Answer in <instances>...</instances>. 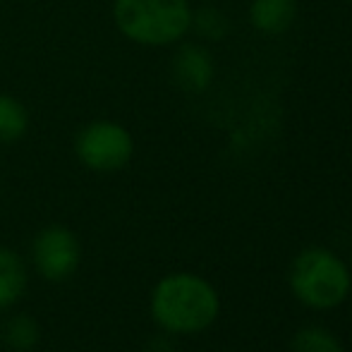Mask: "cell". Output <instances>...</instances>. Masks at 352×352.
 Instances as JSON below:
<instances>
[{"mask_svg":"<svg viewBox=\"0 0 352 352\" xmlns=\"http://www.w3.org/2000/svg\"><path fill=\"white\" fill-rule=\"evenodd\" d=\"M0 336H3V343L8 345L10 350L29 352L38 345L41 329H38V324L29 314H17V316H12V319L5 321Z\"/></svg>","mask_w":352,"mask_h":352,"instance_id":"obj_11","label":"cell"},{"mask_svg":"<svg viewBox=\"0 0 352 352\" xmlns=\"http://www.w3.org/2000/svg\"><path fill=\"white\" fill-rule=\"evenodd\" d=\"M190 0H113L116 29L137 46H175L190 34Z\"/></svg>","mask_w":352,"mask_h":352,"instance_id":"obj_2","label":"cell"},{"mask_svg":"<svg viewBox=\"0 0 352 352\" xmlns=\"http://www.w3.org/2000/svg\"><path fill=\"white\" fill-rule=\"evenodd\" d=\"M170 77L185 94H204L216 77V63L204 43L180 41L170 58Z\"/></svg>","mask_w":352,"mask_h":352,"instance_id":"obj_6","label":"cell"},{"mask_svg":"<svg viewBox=\"0 0 352 352\" xmlns=\"http://www.w3.org/2000/svg\"><path fill=\"white\" fill-rule=\"evenodd\" d=\"M77 158L96 173H116L135 156V137L116 120H91L74 137Z\"/></svg>","mask_w":352,"mask_h":352,"instance_id":"obj_4","label":"cell"},{"mask_svg":"<svg viewBox=\"0 0 352 352\" xmlns=\"http://www.w3.org/2000/svg\"><path fill=\"white\" fill-rule=\"evenodd\" d=\"M32 259L46 280H65L77 271L82 247L72 230L65 226H48L34 237Z\"/></svg>","mask_w":352,"mask_h":352,"instance_id":"obj_5","label":"cell"},{"mask_svg":"<svg viewBox=\"0 0 352 352\" xmlns=\"http://www.w3.org/2000/svg\"><path fill=\"white\" fill-rule=\"evenodd\" d=\"M29 130V111L12 94L0 91V144L19 142Z\"/></svg>","mask_w":352,"mask_h":352,"instance_id":"obj_9","label":"cell"},{"mask_svg":"<svg viewBox=\"0 0 352 352\" xmlns=\"http://www.w3.org/2000/svg\"><path fill=\"white\" fill-rule=\"evenodd\" d=\"M290 287L302 305L311 309H333L350 292V271L333 252L311 247L295 256Z\"/></svg>","mask_w":352,"mask_h":352,"instance_id":"obj_3","label":"cell"},{"mask_svg":"<svg viewBox=\"0 0 352 352\" xmlns=\"http://www.w3.org/2000/svg\"><path fill=\"white\" fill-rule=\"evenodd\" d=\"M204 3H211V0H204Z\"/></svg>","mask_w":352,"mask_h":352,"instance_id":"obj_13","label":"cell"},{"mask_svg":"<svg viewBox=\"0 0 352 352\" xmlns=\"http://www.w3.org/2000/svg\"><path fill=\"white\" fill-rule=\"evenodd\" d=\"M218 309V292L195 274H170L151 292V316L168 333H199L216 321Z\"/></svg>","mask_w":352,"mask_h":352,"instance_id":"obj_1","label":"cell"},{"mask_svg":"<svg viewBox=\"0 0 352 352\" xmlns=\"http://www.w3.org/2000/svg\"><path fill=\"white\" fill-rule=\"evenodd\" d=\"M292 352H345L336 333L324 326H305L292 338Z\"/></svg>","mask_w":352,"mask_h":352,"instance_id":"obj_12","label":"cell"},{"mask_svg":"<svg viewBox=\"0 0 352 352\" xmlns=\"http://www.w3.org/2000/svg\"><path fill=\"white\" fill-rule=\"evenodd\" d=\"M190 32H195L201 41H223V38L230 34V19L228 14L223 12L221 8L211 3H204L199 8L192 10V24H190Z\"/></svg>","mask_w":352,"mask_h":352,"instance_id":"obj_10","label":"cell"},{"mask_svg":"<svg viewBox=\"0 0 352 352\" xmlns=\"http://www.w3.org/2000/svg\"><path fill=\"white\" fill-rule=\"evenodd\" d=\"M27 290V266L12 250L0 247V309L12 307Z\"/></svg>","mask_w":352,"mask_h":352,"instance_id":"obj_8","label":"cell"},{"mask_svg":"<svg viewBox=\"0 0 352 352\" xmlns=\"http://www.w3.org/2000/svg\"><path fill=\"white\" fill-rule=\"evenodd\" d=\"M297 19V0H252L250 24L259 34L278 36Z\"/></svg>","mask_w":352,"mask_h":352,"instance_id":"obj_7","label":"cell"}]
</instances>
